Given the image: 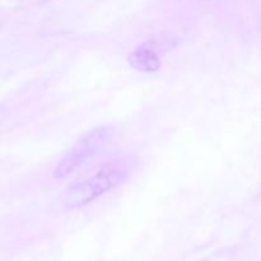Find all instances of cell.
Instances as JSON below:
<instances>
[{"mask_svg": "<svg viewBox=\"0 0 261 261\" xmlns=\"http://www.w3.org/2000/svg\"><path fill=\"white\" fill-rule=\"evenodd\" d=\"M166 42H172V40L171 38L170 40L168 38H163V40L153 38V40L142 43L129 56L130 65L139 71H147V73L157 71L161 66L158 48L163 47V43Z\"/></svg>", "mask_w": 261, "mask_h": 261, "instance_id": "obj_3", "label": "cell"}, {"mask_svg": "<svg viewBox=\"0 0 261 261\" xmlns=\"http://www.w3.org/2000/svg\"><path fill=\"white\" fill-rule=\"evenodd\" d=\"M112 134V126H99L83 135L58 163L54 172L55 178L68 177L69 175L75 172L81 166H83L89 158L94 157L98 150L109 143Z\"/></svg>", "mask_w": 261, "mask_h": 261, "instance_id": "obj_2", "label": "cell"}, {"mask_svg": "<svg viewBox=\"0 0 261 261\" xmlns=\"http://www.w3.org/2000/svg\"><path fill=\"white\" fill-rule=\"evenodd\" d=\"M127 167L125 163H109L93 175L69 186L65 191V203L69 206H81L92 203L107 191L114 190L126 178Z\"/></svg>", "mask_w": 261, "mask_h": 261, "instance_id": "obj_1", "label": "cell"}]
</instances>
